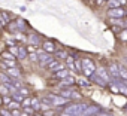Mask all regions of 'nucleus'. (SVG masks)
<instances>
[{
	"label": "nucleus",
	"instance_id": "e433bc0d",
	"mask_svg": "<svg viewBox=\"0 0 127 116\" xmlns=\"http://www.w3.org/2000/svg\"><path fill=\"white\" fill-rule=\"evenodd\" d=\"M60 116H72V115H69V113H64V112H63V113H61Z\"/></svg>",
	"mask_w": 127,
	"mask_h": 116
},
{
	"label": "nucleus",
	"instance_id": "bb28decb",
	"mask_svg": "<svg viewBox=\"0 0 127 116\" xmlns=\"http://www.w3.org/2000/svg\"><path fill=\"white\" fill-rule=\"evenodd\" d=\"M30 101H32V97H24L21 103H23L24 107H29V106H30Z\"/></svg>",
	"mask_w": 127,
	"mask_h": 116
},
{
	"label": "nucleus",
	"instance_id": "f704fd0d",
	"mask_svg": "<svg viewBox=\"0 0 127 116\" xmlns=\"http://www.w3.org/2000/svg\"><path fill=\"white\" fill-rule=\"evenodd\" d=\"M94 116H111V115H108V113H99V115H94Z\"/></svg>",
	"mask_w": 127,
	"mask_h": 116
},
{
	"label": "nucleus",
	"instance_id": "a878e982",
	"mask_svg": "<svg viewBox=\"0 0 127 116\" xmlns=\"http://www.w3.org/2000/svg\"><path fill=\"white\" fill-rule=\"evenodd\" d=\"M27 58H29L30 61H37V54L36 52H29V57Z\"/></svg>",
	"mask_w": 127,
	"mask_h": 116
},
{
	"label": "nucleus",
	"instance_id": "20e7f679",
	"mask_svg": "<svg viewBox=\"0 0 127 116\" xmlns=\"http://www.w3.org/2000/svg\"><path fill=\"white\" fill-rule=\"evenodd\" d=\"M51 60H54V58L51 57V54H48V52H37V61L40 63V66H45L46 67V64L51 61Z\"/></svg>",
	"mask_w": 127,
	"mask_h": 116
},
{
	"label": "nucleus",
	"instance_id": "9b49d317",
	"mask_svg": "<svg viewBox=\"0 0 127 116\" xmlns=\"http://www.w3.org/2000/svg\"><path fill=\"white\" fill-rule=\"evenodd\" d=\"M66 76H69V70L64 67V69H60V70H57V72H54V77H57V79H64Z\"/></svg>",
	"mask_w": 127,
	"mask_h": 116
},
{
	"label": "nucleus",
	"instance_id": "f3484780",
	"mask_svg": "<svg viewBox=\"0 0 127 116\" xmlns=\"http://www.w3.org/2000/svg\"><path fill=\"white\" fill-rule=\"evenodd\" d=\"M2 60H11V61H15L17 58H15V55H12V54L8 51V52H3V54H2Z\"/></svg>",
	"mask_w": 127,
	"mask_h": 116
},
{
	"label": "nucleus",
	"instance_id": "a19ab883",
	"mask_svg": "<svg viewBox=\"0 0 127 116\" xmlns=\"http://www.w3.org/2000/svg\"><path fill=\"white\" fill-rule=\"evenodd\" d=\"M3 104V101H2V97H0V106H2Z\"/></svg>",
	"mask_w": 127,
	"mask_h": 116
},
{
	"label": "nucleus",
	"instance_id": "6e6552de",
	"mask_svg": "<svg viewBox=\"0 0 127 116\" xmlns=\"http://www.w3.org/2000/svg\"><path fill=\"white\" fill-rule=\"evenodd\" d=\"M102 80H105V82H111V76H109V73H108V70L106 69H103V67H100V69H97V73H96Z\"/></svg>",
	"mask_w": 127,
	"mask_h": 116
},
{
	"label": "nucleus",
	"instance_id": "37998d69",
	"mask_svg": "<svg viewBox=\"0 0 127 116\" xmlns=\"http://www.w3.org/2000/svg\"><path fill=\"white\" fill-rule=\"evenodd\" d=\"M106 2H109V0H106Z\"/></svg>",
	"mask_w": 127,
	"mask_h": 116
},
{
	"label": "nucleus",
	"instance_id": "39448f33",
	"mask_svg": "<svg viewBox=\"0 0 127 116\" xmlns=\"http://www.w3.org/2000/svg\"><path fill=\"white\" fill-rule=\"evenodd\" d=\"M108 70H109L108 73H109L111 79H114V80H118V79H120V67H118L117 64H111Z\"/></svg>",
	"mask_w": 127,
	"mask_h": 116
},
{
	"label": "nucleus",
	"instance_id": "f257e3e1",
	"mask_svg": "<svg viewBox=\"0 0 127 116\" xmlns=\"http://www.w3.org/2000/svg\"><path fill=\"white\" fill-rule=\"evenodd\" d=\"M87 107H88V106L84 104V103H73V104H70V106H67V107L64 109V113H69V115H72V116H81V115L85 112Z\"/></svg>",
	"mask_w": 127,
	"mask_h": 116
},
{
	"label": "nucleus",
	"instance_id": "1a4fd4ad",
	"mask_svg": "<svg viewBox=\"0 0 127 116\" xmlns=\"http://www.w3.org/2000/svg\"><path fill=\"white\" fill-rule=\"evenodd\" d=\"M46 67H48V70H52V72H57V70H60V69H64V67L60 64L58 60H51V61L46 64Z\"/></svg>",
	"mask_w": 127,
	"mask_h": 116
},
{
	"label": "nucleus",
	"instance_id": "c756f323",
	"mask_svg": "<svg viewBox=\"0 0 127 116\" xmlns=\"http://www.w3.org/2000/svg\"><path fill=\"white\" fill-rule=\"evenodd\" d=\"M78 83H79L81 86H88V85H90V82H88L87 79H84V77H81V79L78 80Z\"/></svg>",
	"mask_w": 127,
	"mask_h": 116
},
{
	"label": "nucleus",
	"instance_id": "b1692460",
	"mask_svg": "<svg viewBox=\"0 0 127 116\" xmlns=\"http://www.w3.org/2000/svg\"><path fill=\"white\" fill-rule=\"evenodd\" d=\"M6 107H8V109H11V110H15V109H20V107H21V104H20V103H17V101H11Z\"/></svg>",
	"mask_w": 127,
	"mask_h": 116
},
{
	"label": "nucleus",
	"instance_id": "7ed1b4c3",
	"mask_svg": "<svg viewBox=\"0 0 127 116\" xmlns=\"http://www.w3.org/2000/svg\"><path fill=\"white\" fill-rule=\"evenodd\" d=\"M126 15V11L123 9V8H111L109 11H108V17L109 18H123Z\"/></svg>",
	"mask_w": 127,
	"mask_h": 116
},
{
	"label": "nucleus",
	"instance_id": "4c0bfd02",
	"mask_svg": "<svg viewBox=\"0 0 127 116\" xmlns=\"http://www.w3.org/2000/svg\"><path fill=\"white\" fill-rule=\"evenodd\" d=\"M20 116H30V115H27L26 112H23V113H20Z\"/></svg>",
	"mask_w": 127,
	"mask_h": 116
},
{
	"label": "nucleus",
	"instance_id": "393cba45",
	"mask_svg": "<svg viewBox=\"0 0 127 116\" xmlns=\"http://www.w3.org/2000/svg\"><path fill=\"white\" fill-rule=\"evenodd\" d=\"M120 79L121 80H127V70L123 69V67H120Z\"/></svg>",
	"mask_w": 127,
	"mask_h": 116
},
{
	"label": "nucleus",
	"instance_id": "2eb2a0df",
	"mask_svg": "<svg viewBox=\"0 0 127 116\" xmlns=\"http://www.w3.org/2000/svg\"><path fill=\"white\" fill-rule=\"evenodd\" d=\"M17 58H20V60H26V58H27V51L24 49V46H18Z\"/></svg>",
	"mask_w": 127,
	"mask_h": 116
},
{
	"label": "nucleus",
	"instance_id": "423d86ee",
	"mask_svg": "<svg viewBox=\"0 0 127 116\" xmlns=\"http://www.w3.org/2000/svg\"><path fill=\"white\" fill-rule=\"evenodd\" d=\"M58 95H60V97H63V98H66V100H70V98H78V97H79V95H78L76 92H73L72 89H61Z\"/></svg>",
	"mask_w": 127,
	"mask_h": 116
},
{
	"label": "nucleus",
	"instance_id": "f8f14e48",
	"mask_svg": "<svg viewBox=\"0 0 127 116\" xmlns=\"http://www.w3.org/2000/svg\"><path fill=\"white\" fill-rule=\"evenodd\" d=\"M42 49H43L45 52H48V54H52V52L57 51V48H55V45H54L52 42H45V43L42 45Z\"/></svg>",
	"mask_w": 127,
	"mask_h": 116
},
{
	"label": "nucleus",
	"instance_id": "7c9ffc66",
	"mask_svg": "<svg viewBox=\"0 0 127 116\" xmlns=\"http://www.w3.org/2000/svg\"><path fill=\"white\" fill-rule=\"evenodd\" d=\"M120 39H121V40H124V42H127V28H126V30H123V31L120 33Z\"/></svg>",
	"mask_w": 127,
	"mask_h": 116
},
{
	"label": "nucleus",
	"instance_id": "ddd939ff",
	"mask_svg": "<svg viewBox=\"0 0 127 116\" xmlns=\"http://www.w3.org/2000/svg\"><path fill=\"white\" fill-rule=\"evenodd\" d=\"M97 112H99V107H97V106H91V107L88 106V107L85 109V112H84L81 116H93V115H96Z\"/></svg>",
	"mask_w": 127,
	"mask_h": 116
},
{
	"label": "nucleus",
	"instance_id": "2f4dec72",
	"mask_svg": "<svg viewBox=\"0 0 127 116\" xmlns=\"http://www.w3.org/2000/svg\"><path fill=\"white\" fill-rule=\"evenodd\" d=\"M0 116H12V113L9 110H6V109H2L0 110Z\"/></svg>",
	"mask_w": 127,
	"mask_h": 116
},
{
	"label": "nucleus",
	"instance_id": "4468645a",
	"mask_svg": "<svg viewBox=\"0 0 127 116\" xmlns=\"http://www.w3.org/2000/svg\"><path fill=\"white\" fill-rule=\"evenodd\" d=\"M29 42H30V46H37L40 43V39L37 34H30L29 36Z\"/></svg>",
	"mask_w": 127,
	"mask_h": 116
},
{
	"label": "nucleus",
	"instance_id": "72a5a7b5",
	"mask_svg": "<svg viewBox=\"0 0 127 116\" xmlns=\"http://www.w3.org/2000/svg\"><path fill=\"white\" fill-rule=\"evenodd\" d=\"M115 2H117L118 5H124V3H126V0H115Z\"/></svg>",
	"mask_w": 127,
	"mask_h": 116
},
{
	"label": "nucleus",
	"instance_id": "c9c22d12",
	"mask_svg": "<svg viewBox=\"0 0 127 116\" xmlns=\"http://www.w3.org/2000/svg\"><path fill=\"white\" fill-rule=\"evenodd\" d=\"M5 25H6V24H5V22L2 21V18H0V28H2V27H5Z\"/></svg>",
	"mask_w": 127,
	"mask_h": 116
},
{
	"label": "nucleus",
	"instance_id": "0eeeda50",
	"mask_svg": "<svg viewBox=\"0 0 127 116\" xmlns=\"http://www.w3.org/2000/svg\"><path fill=\"white\" fill-rule=\"evenodd\" d=\"M5 73H6L8 76H11L12 79H18V77H21V70H20L18 67H12V69H6V70H5Z\"/></svg>",
	"mask_w": 127,
	"mask_h": 116
},
{
	"label": "nucleus",
	"instance_id": "cd10ccee",
	"mask_svg": "<svg viewBox=\"0 0 127 116\" xmlns=\"http://www.w3.org/2000/svg\"><path fill=\"white\" fill-rule=\"evenodd\" d=\"M111 24L112 25H117V24L123 25V21H121V18H111Z\"/></svg>",
	"mask_w": 127,
	"mask_h": 116
},
{
	"label": "nucleus",
	"instance_id": "5701e85b",
	"mask_svg": "<svg viewBox=\"0 0 127 116\" xmlns=\"http://www.w3.org/2000/svg\"><path fill=\"white\" fill-rule=\"evenodd\" d=\"M91 79H93L94 82H97V85H100V86H105V85H106V83H105V80H102V79H100V77H99V76H97L96 73H94V75L91 76Z\"/></svg>",
	"mask_w": 127,
	"mask_h": 116
},
{
	"label": "nucleus",
	"instance_id": "412c9836",
	"mask_svg": "<svg viewBox=\"0 0 127 116\" xmlns=\"http://www.w3.org/2000/svg\"><path fill=\"white\" fill-rule=\"evenodd\" d=\"M55 57H57V60H66L67 54L64 51H55Z\"/></svg>",
	"mask_w": 127,
	"mask_h": 116
},
{
	"label": "nucleus",
	"instance_id": "f03ea898",
	"mask_svg": "<svg viewBox=\"0 0 127 116\" xmlns=\"http://www.w3.org/2000/svg\"><path fill=\"white\" fill-rule=\"evenodd\" d=\"M81 72L87 76V77H91L96 72V66L94 63L90 60V58H82L81 60Z\"/></svg>",
	"mask_w": 127,
	"mask_h": 116
},
{
	"label": "nucleus",
	"instance_id": "aec40b11",
	"mask_svg": "<svg viewBox=\"0 0 127 116\" xmlns=\"http://www.w3.org/2000/svg\"><path fill=\"white\" fill-rule=\"evenodd\" d=\"M0 18H2V21H3L5 24H9V22H11V15L6 14V12H0Z\"/></svg>",
	"mask_w": 127,
	"mask_h": 116
},
{
	"label": "nucleus",
	"instance_id": "c85d7f7f",
	"mask_svg": "<svg viewBox=\"0 0 127 116\" xmlns=\"http://www.w3.org/2000/svg\"><path fill=\"white\" fill-rule=\"evenodd\" d=\"M18 92H20L23 97H29V94H30V92H29V89H26V88H23V86L18 89Z\"/></svg>",
	"mask_w": 127,
	"mask_h": 116
},
{
	"label": "nucleus",
	"instance_id": "a211bd4d",
	"mask_svg": "<svg viewBox=\"0 0 127 116\" xmlns=\"http://www.w3.org/2000/svg\"><path fill=\"white\" fill-rule=\"evenodd\" d=\"M9 94H11L9 88L5 83H0V95H9Z\"/></svg>",
	"mask_w": 127,
	"mask_h": 116
},
{
	"label": "nucleus",
	"instance_id": "6ab92c4d",
	"mask_svg": "<svg viewBox=\"0 0 127 116\" xmlns=\"http://www.w3.org/2000/svg\"><path fill=\"white\" fill-rule=\"evenodd\" d=\"M66 63H67V69H72V70H75V58H72V57H69V55H67V58H66Z\"/></svg>",
	"mask_w": 127,
	"mask_h": 116
},
{
	"label": "nucleus",
	"instance_id": "4be33fe9",
	"mask_svg": "<svg viewBox=\"0 0 127 116\" xmlns=\"http://www.w3.org/2000/svg\"><path fill=\"white\" fill-rule=\"evenodd\" d=\"M12 98H14V101H17V103H21L24 97H23V95H21L18 91H15V92H12Z\"/></svg>",
	"mask_w": 127,
	"mask_h": 116
},
{
	"label": "nucleus",
	"instance_id": "79ce46f5",
	"mask_svg": "<svg viewBox=\"0 0 127 116\" xmlns=\"http://www.w3.org/2000/svg\"><path fill=\"white\" fill-rule=\"evenodd\" d=\"M123 25H126V27H127V21H126V22H123Z\"/></svg>",
	"mask_w": 127,
	"mask_h": 116
},
{
	"label": "nucleus",
	"instance_id": "9d476101",
	"mask_svg": "<svg viewBox=\"0 0 127 116\" xmlns=\"http://www.w3.org/2000/svg\"><path fill=\"white\" fill-rule=\"evenodd\" d=\"M75 82H76V80H75V77L69 75V76H66L64 79H61V80H60V85H61V86H67V88H69V86H73V85H75Z\"/></svg>",
	"mask_w": 127,
	"mask_h": 116
},
{
	"label": "nucleus",
	"instance_id": "dca6fc26",
	"mask_svg": "<svg viewBox=\"0 0 127 116\" xmlns=\"http://www.w3.org/2000/svg\"><path fill=\"white\" fill-rule=\"evenodd\" d=\"M30 107H32L33 110H39V109L42 107L40 100H39V98H32V101H30Z\"/></svg>",
	"mask_w": 127,
	"mask_h": 116
},
{
	"label": "nucleus",
	"instance_id": "ea45409f",
	"mask_svg": "<svg viewBox=\"0 0 127 116\" xmlns=\"http://www.w3.org/2000/svg\"><path fill=\"white\" fill-rule=\"evenodd\" d=\"M34 116H43V115H40V113H36V115H34Z\"/></svg>",
	"mask_w": 127,
	"mask_h": 116
},
{
	"label": "nucleus",
	"instance_id": "473e14b6",
	"mask_svg": "<svg viewBox=\"0 0 127 116\" xmlns=\"http://www.w3.org/2000/svg\"><path fill=\"white\" fill-rule=\"evenodd\" d=\"M2 101H3V104H6V106H8V104H9L12 100H11V97H8V95H3V97H2Z\"/></svg>",
	"mask_w": 127,
	"mask_h": 116
},
{
	"label": "nucleus",
	"instance_id": "58836bf2",
	"mask_svg": "<svg viewBox=\"0 0 127 116\" xmlns=\"http://www.w3.org/2000/svg\"><path fill=\"white\" fill-rule=\"evenodd\" d=\"M102 2H103V0H97V5H102Z\"/></svg>",
	"mask_w": 127,
	"mask_h": 116
}]
</instances>
